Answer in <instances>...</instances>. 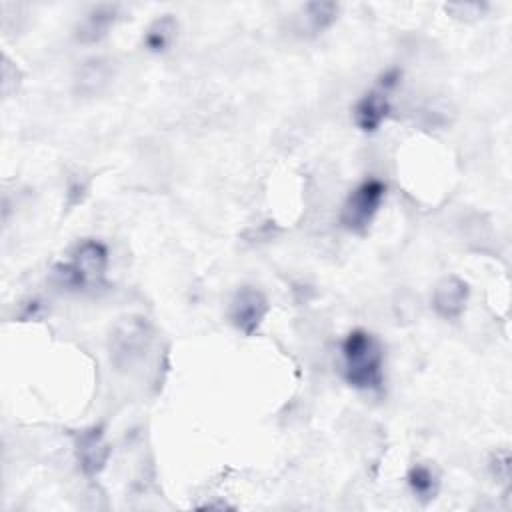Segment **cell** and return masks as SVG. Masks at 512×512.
I'll return each mask as SVG.
<instances>
[{
	"label": "cell",
	"mask_w": 512,
	"mask_h": 512,
	"mask_svg": "<svg viewBox=\"0 0 512 512\" xmlns=\"http://www.w3.org/2000/svg\"><path fill=\"white\" fill-rule=\"evenodd\" d=\"M344 380L356 390H380L384 380V350L380 340L356 328L342 340Z\"/></svg>",
	"instance_id": "1"
},
{
	"label": "cell",
	"mask_w": 512,
	"mask_h": 512,
	"mask_svg": "<svg viewBox=\"0 0 512 512\" xmlns=\"http://www.w3.org/2000/svg\"><path fill=\"white\" fill-rule=\"evenodd\" d=\"M68 262H60L52 270V278L66 290H88L104 284L108 268V248L94 238L76 244Z\"/></svg>",
	"instance_id": "2"
},
{
	"label": "cell",
	"mask_w": 512,
	"mask_h": 512,
	"mask_svg": "<svg viewBox=\"0 0 512 512\" xmlns=\"http://www.w3.org/2000/svg\"><path fill=\"white\" fill-rule=\"evenodd\" d=\"M152 326L146 318L142 316H128L122 318L108 342V352H110V362L114 364L116 370L130 372L138 364L144 362L152 348Z\"/></svg>",
	"instance_id": "3"
},
{
	"label": "cell",
	"mask_w": 512,
	"mask_h": 512,
	"mask_svg": "<svg viewBox=\"0 0 512 512\" xmlns=\"http://www.w3.org/2000/svg\"><path fill=\"white\" fill-rule=\"evenodd\" d=\"M400 78H402V72L398 68H390L386 70L376 86L368 92H364L354 108H352V116H354V124L362 130V132H376L384 122L386 118L390 116V92L400 84Z\"/></svg>",
	"instance_id": "4"
},
{
	"label": "cell",
	"mask_w": 512,
	"mask_h": 512,
	"mask_svg": "<svg viewBox=\"0 0 512 512\" xmlns=\"http://www.w3.org/2000/svg\"><path fill=\"white\" fill-rule=\"evenodd\" d=\"M386 196V184L380 178L360 182L344 200L340 210V224L354 234H364L372 224L380 204Z\"/></svg>",
	"instance_id": "5"
},
{
	"label": "cell",
	"mask_w": 512,
	"mask_h": 512,
	"mask_svg": "<svg viewBox=\"0 0 512 512\" xmlns=\"http://www.w3.org/2000/svg\"><path fill=\"white\" fill-rule=\"evenodd\" d=\"M270 310L266 294L256 286H240L228 306L230 324L244 336H252Z\"/></svg>",
	"instance_id": "6"
},
{
	"label": "cell",
	"mask_w": 512,
	"mask_h": 512,
	"mask_svg": "<svg viewBox=\"0 0 512 512\" xmlns=\"http://www.w3.org/2000/svg\"><path fill=\"white\" fill-rule=\"evenodd\" d=\"M108 456H110V446L100 426L86 428L76 436V458H78L80 470L86 476H96L106 466Z\"/></svg>",
	"instance_id": "7"
},
{
	"label": "cell",
	"mask_w": 512,
	"mask_h": 512,
	"mask_svg": "<svg viewBox=\"0 0 512 512\" xmlns=\"http://www.w3.org/2000/svg\"><path fill=\"white\" fill-rule=\"evenodd\" d=\"M470 288L460 276H444L432 292V308L444 320L458 318L468 302Z\"/></svg>",
	"instance_id": "8"
},
{
	"label": "cell",
	"mask_w": 512,
	"mask_h": 512,
	"mask_svg": "<svg viewBox=\"0 0 512 512\" xmlns=\"http://www.w3.org/2000/svg\"><path fill=\"white\" fill-rule=\"evenodd\" d=\"M116 16H118L116 4H98V6L90 8L86 12L84 20L76 28V40L82 44L100 42L114 26Z\"/></svg>",
	"instance_id": "9"
},
{
	"label": "cell",
	"mask_w": 512,
	"mask_h": 512,
	"mask_svg": "<svg viewBox=\"0 0 512 512\" xmlns=\"http://www.w3.org/2000/svg\"><path fill=\"white\" fill-rule=\"evenodd\" d=\"M114 72H112V62L106 58H90L86 60L76 74V92L80 96H96L100 94L112 80Z\"/></svg>",
	"instance_id": "10"
},
{
	"label": "cell",
	"mask_w": 512,
	"mask_h": 512,
	"mask_svg": "<svg viewBox=\"0 0 512 512\" xmlns=\"http://www.w3.org/2000/svg\"><path fill=\"white\" fill-rule=\"evenodd\" d=\"M176 36H178V20L172 14H162L146 28L142 44L148 52L162 54L174 44Z\"/></svg>",
	"instance_id": "11"
},
{
	"label": "cell",
	"mask_w": 512,
	"mask_h": 512,
	"mask_svg": "<svg viewBox=\"0 0 512 512\" xmlns=\"http://www.w3.org/2000/svg\"><path fill=\"white\" fill-rule=\"evenodd\" d=\"M406 482H408L414 498L420 500L422 504L432 502L438 494V488H440L438 476L426 464H414L406 474Z\"/></svg>",
	"instance_id": "12"
},
{
	"label": "cell",
	"mask_w": 512,
	"mask_h": 512,
	"mask_svg": "<svg viewBox=\"0 0 512 512\" xmlns=\"http://www.w3.org/2000/svg\"><path fill=\"white\" fill-rule=\"evenodd\" d=\"M302 10H304L310 32L318 34L334 24V20L338 18L340 6L336 2H308L304 4Z\"/></svg>",
	"instance_id": "13"
},
{
	"label": "cell",
	"mask_w": 512,
	"mask_h": 512,
	"mask_svg": "<svg viewBox=\"0 0 512 512\" xmlns=\"http://www.w3.org/2000/svg\"><path fill=\"white\" fill-rule=\"evenodd\" d=\"M490 472H492V476H494L498 482H502V484L506 486V490H508V486H510V454H508V450L496 452V454L492 456V460H490Z\"/></svg>",
	"instance_id": "14"
}]
</instances>
